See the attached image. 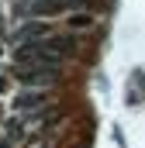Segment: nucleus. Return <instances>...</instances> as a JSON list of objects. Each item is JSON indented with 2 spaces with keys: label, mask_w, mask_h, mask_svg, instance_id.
I'll use <instances>...</instances> for the list:
<instances>
[{
  "label": "nucleus",
  "mask_w": 145,
  "mask_h": 148,
  "mask_svg": "<svg viewBox=\"0 0 145 148\" xmlns=\"http://www.w3.org/2000/svg\"><path fill=\"white\" fill-rule=\"evenodd\" d=\"M0 148H3V145H0Z\"/></svg>",
  "instance_id": "20e7f679"
},
{
  "label": "nucleus",
  "mask_w": 145,
  "mask_h": 148,
  "mask_svg": "<svg viewBox=\"0 0 145 148\" xmlns=\"http://www.w3.org/2000/svg\"><path fill=\"white\" fill-rule=\"evenodd\" d=\"M41 38H48V28H45V24H24V28L14 35V41H17V45H31V41H41Z\"/></svg>",
  "instance_id": "f257e3e1"
},
{
  "label": "nucleus",
  "mask_w": 145,
  "mask_h": 148,
  "mask_svg": "<svg viewBox=\"0 0 145 148\" xmlns=\"http://www.w3.org/2000/svg\"><path fill=\"white\" fill-rule=\"evenodd\" d=\"M0 90H3V79H0Z\"/></svg>",
  "instance_id": "7ed1b4c3"
},
{
  "label": "nucleus",
  "mask_w": 145,
  "mask_h": 148,
  "mask_svg": "<svg viewBox=\"0 0 145 148\" xmlns=\"http://www.w3.org/2000/svg\"><path fill=\"white\" fill-rule=\"evenodd\" d=\"M17 107H24V110H31V107H38V93H24V97L17 100Z\"/></svg>",
  "instance_id": "f03ea898"
}]
</instances>
